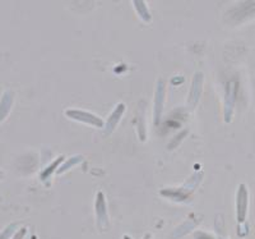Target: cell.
Instances as JSON below:
<instances>
[{
  "mask_svg": "<svg viewBox=\"0 0 255 239\" xmlns=\"http://www.w3.org/2000/svg\"><path fill=\"white\" fill-rule=\"evenodd\" d=\"M202 181V174L198 173L194 177H191L188 181V183L184 184V187L181 188H168V190H162L161 191V195L163 197H167V199H171L176 202H183L188 199L191 193L194 192V190L198 187V184Z\"/></svg>",
  "mask_w": 255,
  "mask_h": 239,
  "instance_id": "1",
  "label": "cell"
},
{
  "mask_svg": "<svg viewBox=\"0 0 255 239\" xmlns=\"http://www.w3.org/2000/svg\"><path fill=\"white\" fill-rule=\"evenodd\" d=\"M65 115L68 118L73 120H77V122L86 123L88 126L97 127V128H102L105 127L104 120L100 117H97L96 114L90 113V111L81 110V109H67L65 110Z\"/></svg>",
  "mask_w": 255,
  "mask_h": 239,
  "instance_id": "2",
  "label": "cell"
},
{
  "mask_svg": "<svg viewBox=\"0 0 255 239\" xmlns=\"http://www.w3.org/2000/svg\"><path fill=\"white\" fill-rule=\"evenodd\" d=\"M248 206H249V193L245 184H240L236 195V218L239 223H244L247 219Z\"/></svg>",
  "mask_w": 255,
  "mask_h": 239,
  "instance_id": "3",
  "label": "cell"
},
{
  "mask_svg": "<svg viewBox=\"0 0 255 239\" xmlns=\"http://www.w3.org/2000/svg\"><path fill=\"white\" fill-rule=\"evenodd\" d=\"M236 92H238V83L235 81H231L226 86V93H225V122L230 123L232 119V113H234V106L236 101Z\"/></svg>",
  "mask_w": 255,
  "mask_h": 239,
  "instance_id": "4",
  "label": "cell"
},
{
  "mask_svg": "<svg viewBox=\"0 0 255 239\" xmlns=\"http://www.w3.org/2000/svg\"><path fill=\"white\" fill-rule=\"evenodd\" d=\"M166 96V85L162 79H158L156 86V92H154V124L158 126L161 117H162L163 102H165Z\"/></svg>",
  "mask_w": 255,
  "mask_h": 239,
  "instance_id": "5",
  "label": "cell"
},
{
  "mask_svg": "<svg viewBox=\"0 0 255 239\" xmlns=\"http://www.w3.org/2000/svg\"><path fill=\"white\" fill-rule=\"evenodd\" d=\"M96 216H97V224L100 228L105 229L109 227V216H108V207H106V199L102 192L97 193L95 202Z\"/></svg>",
  "mask_w": 255,
  "mask_h": 239,
  "instance_id": "6",
  "label": "cell"
},
{
  "mask_svg": "<svg viewBox=\"0 0 255 239\" xmlns=\"http://www.w3.org/2000/svg\"><path fill=\"white\" fill-rule=\"evenodd\" d=\"M202 90H203V74L198 72L197 74H194L193 77V83H191L190 93H189V104H190L191 108H194L198 104L200 99V95H202Z\"/></svg>",
  "mask_w": 255,
  "mask_h": 239,
  "instance_id": "7",
  "label": "cell"
},
{
  "mask_svg": "<svg viewBox=\"0 0 255 239\" xmlns=\"http://www.w3.org/2000/svg\"><path fill=\"white\" fill-rule=\"evenodd\" d=\"M125 104H122L120 102L119 105L116 106L113 110V113L110 114L108 122L105 123V136H110L114 131H115L116 126L119 124L120 119H122L123 114L125 113Z\"/></svg>",
  "mask_w": 255,
  "mask_h": 239,
  "instance_id": "8",
  "label": "cell"
},
{
  "mask_svg": "<svg viewBox=\"0 0 255 239\" xmlns=\"http://www.w3.org/2000/svg\"><path fill=\"white\" fill-rule=\"evenodd\" d=\"M13 102H14V92L13 91H5L1 99H0V123L8 117V114L12 110Z\"/></svg>",
  "mask_w": 255,
  "mask_h": 239,
  "instance_id": "9",
  "label": "cell"
},
{
  "mask_svg": "<svg viewBox=\"0 0 255 239\" xmlns=\"http://www.w3.org/2000/svg\"><path fill=\"white\" fill-rule=\"evenodd\" d=\"M63 161H64V156H59V158L56 159L54 163H51L49 166H46V168H45V169L42 170V172H41V174H40L41 181L46 182L47 179H49L50 177L54 174V173L58 172V169L60 168V165L63 164Z\"/></svg>",
  "mask_w": 255,
  "mask_h": 239,
  "instance_id": "10",
  "label": "cell"
},
{
  "mask_svg": "<svg viewBox=\"0 0 255 239\" xmlns=\"http://www.w3.org/2000/svg\"><path fill=\"white\" fill-rule=\"evenodd\" d=\"M133 5L136 10V14L142 18V20H144V22H151V12H149V9H148L147 4L144 1H133Z\"/></svg>",
  "mask_w": 255,
  "mask_h": 239,
  "instance_id": "11",
  "label": "cell"
},
{
  "mask_svg": "<svg viewBox=\"0 0 255 239\" xmlns=\"http://www.w3.org/2000/svg\"><path fill=\"white\" fill-rule=\"evenodd\" d=\"M83 161V158H82L81 155H76V156H73V158H70L69 160H67L65 163H63L60 165V168L58 169V174H63V173L68 172L69 169H72L73 166L78 165L79 163H82Z\"/></svg>",
  "mask_w": 255,
  "mask_h": 239,
  "instance_id": "12",
  "label": "cell"
},
{
  "mask_svg": "<svg viewBox=\"0 0 255 239\" xmlns=\"http://www.w3.org/2000/svg\"><path fill=\"white\" fill-rule=\"evenodd\" d=\"M17 224H10L3 231V233H0V239H10L14 237L15 231H17Z\"/></svg>",
  "mask_w": 255,
  "mask_h": 239,
  "instance_id": "13",
  "label": "cell"
},
{
  "mask_svg": "<svg viewBox=\"0 0 255 239\" xmlns=\"http://www.w3.org/2000/svg\"><path fill=\"white\" fill-rule=\"evenodd\" d=\"M26 233H27L26 228H20L19 231H17V233L14 234V237H13L12 239H23L24 237H26Z\"/></svg>",
  "mask_w": 255,
  "mask_h": 239,
  "instance_id": "14",
  "label": "cell"
},
{
  "mask_svg": "<svg viewBox=\"0 0 255 239\" xmlns=\"http://www.w3.org/2000/svg\"><path fill=\"white\" fill-rule=\"evenodd\" d=\"M194 238L195 239H215L213 237L211 236V234H207V233H204V232H197Z\"/></svg>",
  "mask_w": 255,
  "mask_h": 239,
  "instance_id": "15",
  "label": "cell"
},
{
  "mask_svg": "<svg viewBox=\"0 0 255 239\" xmlns=\"http://www.w3.org/2000/svg\"><path fill=\"white\" fill-rule=\"evenodd\" d=\"M0 179H3V172H0Z\"/></svg>",
  "mask_w": 255,
  "mask_h": 239,
  "instance_id": "16",
  "label": "cell"
},
{
  "mask_svg": "<svg viewBox=\"0 0 255 239\" xmlns=\"http://www.w3.org/2000/svg\"><path fill=\"white\" fill-rule=\"evenodd\" d=\"M0 201H1V199H0Z\"/></svg>",
  "mask_w": 255,
  "mask_h": 239,
  "instance_id": "17",
  "label": "cell"
}]
</instances>
